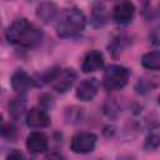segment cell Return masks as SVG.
<instances>
[{
	"label": "cell",
	"instance_id": "6da1fadb",
	"mask_svg": "<svg viewBox=\"0 0 160 160\" xmlns=\"http://www.w3.org/2000/svg\"><path fill=\"white\" fill-rule=\"evenodd\" d=\"M6 39L10 44L31 48L42 39V32L26 19H16L6 30Z\"/></svg>",
	"mask_w": 160,
	"mask_h": 160
},
{
	"label": "cell",
	"instance_id": "7a4b0ae2",
	"mask_svg": "<svg viewBox=\"0 0 160 160\" xmlns=\"http://www.w3.org/2000/svg\"><path fill=\"white\" fill-rule=\"evenodd\" d=\"M86 25L82 11L76 8L66 9L61 12L56 22V34L60 38H72L80 34Z\"/></svg>",
	"mask_w": 160,
	"mask_h": 160
},
{
	"label": "cell",
	"instance_id": "3957f363",
	"mask_svg": "<svg viewBox=\"0 0 160 160\" xmlns=\"http://www.w3.org/2000/svg\"><path fill=\"white\" fill-rule=\"evenodd\" d=\"M129 79V70L121 65H110L102 76V85L106 90H119L124 88Z\"/></svg>",
	"mask_w": 160,
	"mask_h": 160
},
{
	"label": "cell",
	"instance_id": "277c9868",
	"mask_svg": "<svg viewBox=\"0 0 160 160\" xmlns=\"http://www.w3.org/2000/svg\"><path fill=\"white\" fill-rule=\"evenodd\" d=\"M96 144V136L92 132H78L70 141V148L76 154L91 152Z\"/></svg>",
	"mask_w": 160,
	"mask_h": 160
},
{
	"label": "cell",
	"instance_id": "5b68a950",
	"mask_svg": "<svg viewBox=\"0 0 160 160\" xmlns=\"http://www.w3.org/2000/svg\"><path fill=\"white\" fill-rule=\"evenodd\" d=\"M75 80H76L75 71L72 69H64V70H56L50 82L58 92H65L72 86Z\"/></svg>",
	"mask_w": 160,
	"mask_h": 160
},
{
	"label": "cell",
	"instance_id": "8992f818",
	"mask_svg": "<svg viewBox=\"0 0 160 160\" xmlns=\"http://www.w3.org/2000/svg\"><path fill=\"white\" fill-rule=\"evenodd\" d=\"M26 125L34 129H40V128H46L50 125L51 120L49 114L40 108H32L26 112L25 116Z\"/></svg>",
	"mask_w": 160,
	"mask_h": 160
},
{
	"label": "cell",
	"instance_id": "52a82bcc",
	"mask_svg": "<svg viewBox=\"0 0 160 160\" xmlns=\"http://www.w3.org/2000/svg\"><path fill=\"white\" fill-rule=\"evenodd\" d=\"M135 12V6L130 1H119L112 8V19L116 24H126L131 20Z\"/></svg>",
	"mask_w": 160,
	"mask_h": 160
},
{
	"label": "cell",
	"instance_id": "ba28073f",
	"mask_svg": "<svg viewBox=\"0 0 160 160\" xmlns=\"http://www.w3.org/2000/svg\"><path fill=\"white\" fill-rule=\"evenodd\" d=\"M99 84L96 79H84L76 88V98L81 101H91L98 92Z\"/></svg>",
	"mask_w": 160,
	"mask_h": 160
},
{
	"label": "cell",
	"instance_id": "9c48e42d",
	"mask_svg": "<svg viewBox=\"0 0 160 160\" xmlns=\"http://www.w3.org/2000/svg\"><path fill=\"white\" fill-rule=\"evenodd\" d=\"M49 141L44 132L32 131L26 138V148L30 152H44L48 150Z\"/></svg>",
	"mask_w": 160,
	"mask_h": 160
},
{
	"label": "cell",
	"instance_id": "30bf717a",
	"mask_svg": "<svg viewBox=\"0 0 160 160\" xmlns=\"http://www.w3.org/2000/svg\"><path fill=\"white\" fill-rule=\"evenodd\" d=\"M102 66H104L102 54L98 50H91L84 56V60L81 64V70L84 72H92V71L100 70Z\"/></svg>",
	"mask_w": 160,
	"mask_h": 160
},
{
	"label": "cell",
	"instance_id": "8fae6325",
	"mask_svg": "<svg viewBox=\"0 0 160 160\" xmlns=\"http://www.w3.org/2000/svg\"><path fill=\"white\" fill-rule=\"evenodd\" d=\"M30 85H31V79L29 78V75L24 70L19 69L12 74V76H11V86L16 92H19V94L26 92L28 89L30 88Z\"/></svg>",
	"mask_w": 160,
	"mask_h": 160
},
{
	"label": "cell",
	"instance_id": "7c38bea8",
	"mask_svg": "<svg viewBox=\"0 0 160 160\" xmlns=\"http://www.w3.org/2000/svg\"><path fill=\"white\" fill-rule=\"evenodd\" d=\"M58 14V8L55 4L52 2H42L39 5L38 8V16L45 22V24H49L51 22L55 16Z\"/></svg>",
	"mask_w": 160,
	"mask_h": 160
},
{
	"label": "cell",
	"instance_id": "4fadbf2b",
	"mask_svg": "<svg viewBox=\"0 0 160 160\" xmlns=\"http://www.w3.org/2000/svg\"><path fill=\"white\" fill-rule=\"evenodd\" d=\"M141 64L149 70H160V51H149L142 55Z\"/></svg>",
	"mask_w": 160,
	"mask_h": 160
},
{
	"label": "cell",
	"instance_id": "5bb4252c",
	"mask_svg": "<svg viewBox=\"0 0 160 160\" xmlns=\"http://www.w3.org/2000/svg\"><path fill=\"white\" fill-rule=\"evenodd\" d=\"M160 146V125H155L150 129L145 139V148L151 150Z\"/></svg>",
	"mask_w": 160,
	"mask_h": 160
},
{
	"label": "cell",
	"instance_id": "9a60e30c",
	"mask_svg": "<svg viewBox=\"0 0 160 160\" xmlns=\"http://www.w3.org/2000/svg\"><path fill=\"white\" fill-rule=\"evenodd\" d=\"M91 21L96 26H100V25H102L106 21V14H105V9H104V4H100V2L95 4L94 10H92Z\"/></svg>",
	"mask_w": 160,
	"mask_h": 160
},
{
	"label": "cell",
	"instance_id": "2e32d148",
	"mask_svg": "<svg viewBox=\"0 0 160 160\" xmlns=\"http://www.w3.org/2000/svg\"><path fill=\"white\" fill-rule=\"evenodd\" d=\"M24 109H25V102L22 101V99H14V100L11 101V104H10L11 114H14L15 116L20 115Z\"/></svg>",
	"mask_w": 160,
	"mask_h": 160
},
{
	"label": "cell",
	"instance_id": "e0dca14e",
	"mask_svg": "<svg viewBox=\"0 0 160 160\" xmlns=\"http://www.w3.org/2000/svg\"><path fill=\"white\" fill-rule=\"evenodd\" d=\"M149 39H150L151 44L160 46V25L155 26V28L151 30V32H150V35H149Z\"/></svg>",
	"mask_w": 160,
	"mask_h": 160
},
{
	"label": "cell",
	"instance_id": "ac0fdd59",
	"mask_svg": "<svg viewBox=\"0 0 160 160\" xmlns=\"http://www.w3.org/2000/svg\"><path fill=\"white\" fill-rule=\"evenodd\" d=\"M6 160H25V156H24V154H22L20 150L14 149V150H11V151L8 154Z\"/></svg>",
	"mask_w": 160,
	"mask_h": 160
},
{
	"label": "cell",
	"instance_id": "d6986e66",
	"mask_svg": "<svg viewBox=\"0 0 160 160\" xmlns=\"http://www.w3.org/2000/svg\"><path fill=\"white\" fill-rule=\"evenodd\" d=\"M159 104H160V96H159Z\"/></svg>",
	"mask_w": 160,
	"mask_h": 160
}]
</instances>
